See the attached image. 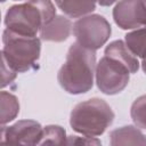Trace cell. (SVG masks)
<instances>
[{"mask_svg": "<svg viewBox=\"0 0 146 146\" xmlns=\"http://www.w3.org/2000/svg\"><path fill=\"white\" fill-rule=\"evenodd\" d=\"M96 50L74 42L68 48L65 63L58 71L59 86L71 95L88 92L94 86Z\"/></svg>", "mask_w": 146, "mask_h": 146, "instance_id": "1", "label": "cell"}, {"mask_svg": "<svg viewBox=\"0 0 146 146\" xmlns=\"http://www.w3.org/2000/svg\"><path fill=\"white\" fill-rule=\"evenodd\" d=\"M55 16L56 9L51 0H27L25 3L8 8L5 16V25L15 33L36 36L41 27Z\"/></svg>", "mask_w": 146, "mask_h": 146, "instance_id": "2", "label": "cell"}, {"mask_svg": "<svg viewBox=\"0 0 146 146\" xmlns=\"http://www.w3.org/2000/svg\"><path fill=\"white\" fill-rule=\"evenodd\" d=\"M114 116V112L104 99L91 98L74 106L70 124L74 131L83 136L97 137L113 123Z\"/></svg>", "mask_w": 146, "mask_h": 146, "instance_id": "3", "label": "cell"}, {"mask_svg": "<svg viewBox=\"0 0 146 146\" xmlns=\"http://www.w3.org/2000/svg\"><path fill=\"white\" fill-rule=\"evenodd\" d=\"M1 58L17 73L30 71L40 57L41 41L36 36H26L8 29L2 34Z\"/></svg>", "mask_w": 146, "mask_h": 146, "instance_id": "4", "label": "cell"}, {"mask_svg": "<svg viewBox=\"0 0 146 146\" xmlns=\"http://www.w3.org/2000/svg\"><path fill=\"white\" fill-rule=\"evenodd\" d=\"M112 29L107 19L98 14L79 18L73 24V34L81 46L97 50L110 39Z\"/></svg>", "mask_w": 146, "mask_h": 146, "instance_id": "5", "label": "cell"}, {"mask_svg": "<svg viewBox=\"0 0 146 146\" xmlns=\"http://www.w3.org/2000/svg\"><path fill=\"white\" fill-rule=\"evenodd\" d=\"M96 83L105 95H116L129 83V70L121 62L104 56L96 66Z\"/></svg>", "mask_w": 146, "mask_h": 146, "instance_id": "6", "label": "cell"}, {"mask_svg": "<svg viewBox=\"0 0 146 146\" xmlns=\"http://www.w3.org/2000/svg\"><path fill=\"white\" fill-rule=\"evenodd\" d=\"M113 19L122 30L141 27L146 23L144 0H120L113 9Z\"/></svg>", "mask_w": 146, "mask_h": 146, "instance_id": "7", "label": "cell"}, {"mask_svg": "<svg viewBox=\"0 0 146 146\" xmlns=\"http://www.w3.org/2000/svg\"><path fill=\"white\" fill-rule=\"evenodd\" d=\"M43 128L34 120H21L13 125L1 128V141L9 144L38 145Z\"/></svg>", "mask_w": 146, "mask_h": 146, "instance_id": "8", "label": "cell"}, {"mask_svg": "<svg viewBox=\"0 0 146 146\" xmlns=\"http://www.w3.org/2000/svg\"><path fill=\"white\" fill-rule=\"evenodd\" d=\"M72 23L71 21L63 16L56 15L49 23L43 25L40 30V38L43 41L63 42L67 40L71 34Z\"/></svg>", "mask_w": 146, "mask_h": 146, "instance_id": "9", "label": "cell"}, {"mask_svg": "<svg viewBox=\"0 0 146 146\" xmlns=\"http://www.w3.org/2000/svg\"><path fill=\"white\" fill-rule=\"evenodd\" d=\"M105 56L114 58L124 64L130 73H137V71L139 70V62L137 59V56H135L130 51L125 42H123L122 40H115L107 44V47L105 48Z\"/></svg>", "mask_w": 146, "mask_h": 146, "instance_id": "10", "label": "cell"}, {"mask_svg": "<svg viewBox=\"0 0 146 146\" xmlns=\"http://www.w3.org/2000/svg\"><path fill=\"white\" fill-rule=\"evenodd\" d=\"M110 144L117 145H146V136L133 125H124L110 132Z\"/></svg>", "mask_w": 146, "mask_h": 146, "instance_id": "11", "label": "cell"}, {"mask_svg": "<svg viewBox=\"0 0 146 146\" xmlns=\"http://www.w3.org/2000/svg\"><path fill=\"white\" fill-rule=\"evenodd\" d=\"M57 7L68 17L78 18L92 13L97 0H55Z\"/></svg>", "mask_w": 146, "mask_h": 146, "instance_id": "12", "label": "cell"}, {"mask_svg": "<svg viewBox=\"0 0 146 146\" xmlns=\"http://www.w3.org/2000/svg\"><path fill=\"white\" fill-rule=\"evenodd\" d=\"M124 41L127 47L135 56L146 59V25L127 33Z\"/></svg>", "mask_w": 146, "mask_h": 146, "instance_id": "13", "label": "cell"}, {"mask_svg": "<svg viewBox=\"0 0 146 146\" xmlns=\"http://www.w3.org/2000/svg\"><path fill=\"white\" fill-rule=\"evenodd\" d=\"M0 103H1V116L0 122L1 125H5L6 123L13 121L16 119V116L19 113V103L15 95L1 91L0 94Z\"/></svg>", "mask_w": 146, "mask_h": 146, "instance_id": "14", "label": "cell"}, {"mask_svg": "<svg viewBox=\"0 0 146 146\" xmlns=\"http://www.w3.org/2000/svg\"><path fill=\"white\" fill-rule=\"evenodd\" d=\"M66 131L60 125L50 124L43 128L38 145H64L66 144Z\"/></svg>", "mask_w": 146, "mask_h": 146, "instance_id": "15", "label": "cell"}, {"mask_svg": "<svg viewBox=\"0 0 146 146\" xmlns=\"http://www.w3.org/2000/svg\"><path fill=\"white\" fill-rule=\"evenodd\" d=\"M130 115L136 127L146 129V95L138 97L132 103Z\"/></svg>", "mask_w": 146, "mask_h": 146, "instance_id": "16", "label": "cell"}, {"mask_svg": "<svg viewBox=\"0 0 146 146\" xmlns=\"http://www.w3.org/2000/svg\"><path fill=\"white\" fill-rule=\"evenodd\" d=\"M17 75V72L15 70H13L3 59H2V83L1 87L5 88L6 86H8L9 83H11L15 78Z\"/></svg>", "mask_w": 146, "mask_h": 146, "instance_id": "17", "label": "cell"}, {"mask_svg": "<svg viewBox=\"0 0 146 146\" xmlns=\"http://www.w3.org/2000/svg\"><path fill=\"white\" fill-rule=\"evenodd\" d=\"M66 144L71 145V144H86V145H100V140L96 139L95 137H79V136H70L67 137Z\"/></svg>", "mask_w": 146, "mask_h": 146, "instance_id": "18", "label": "cell"}, {"mask_svg": "<svg viewBox=\"0 0 146 146\" xmlns=\"http://www.w3.org/2000/svg\"><path fill=\"white\" fill-rule=\"evenodd\" d=\"M117 0H97V2L100 5V6H103V7H108V6H111V5H113L114 2H116Z\"/></svg>", "mask_w": 146, "mask_h": 146, "instance_id": "19", "label": "cell"}, {"mask_svg": "<svg viewBox=\"0 0 146 146\" xmlns=\"http://www.w3.org/2000/svg\"><path fill=\"white\" fill-rule=\"evenodd\" d=\"M141 68H143L144 73L146 74V59H143V62H141Z\"/></svg>", "mask_w": 146, "mask_h": 146, "instance_id": "20", "label": "cell"}, {"mask_svg": "<svg viewBox=\"0 0 146 146\" xmlns=\"http://www.w3.org/2000/svg\"><path fill=\"white\" fill-rule=\"evenodd\" d=\"M144 2H145V6H146V0H144ZM145 25H146V23H145Z\"/></svg>", "mask_w": 146, "mask_h": 146, "instance_id": "21", "label": "cell"}]
</instances>
